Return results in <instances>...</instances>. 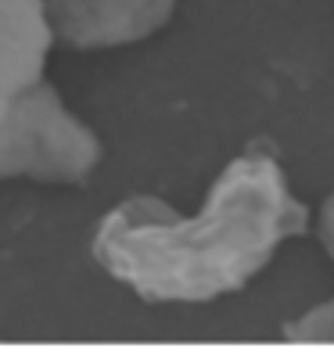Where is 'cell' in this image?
<instances>
[{
  "instance_id": "obj_1",
  "label": "cell",
  "mask_w": 334,
  "mask_h": 352,
  "mask_svg": "<svg viewBox=\"0 0 334 352\" xmlns=\"http://www.w3.org/2000/svg\"><path fill=\"white\" fill-rule=\"evenodd\" d=\"M309 223L277 158L245 151L216 176L198 216L151 195L119 201L93 230L90 255L137 298L198 306L248 287Z\"/></svg>"
},
{
  "instance_id": "obj_7",
  "label": "cell",
  "mask_w": 334,
  "mask_h": 352,
  "mask_svg": "<svg viewBox=\"0 0 334 352\" xmlns=\"http://www.w3.org/2000/svg\"><path fill=\"white\" fill-rule=\"evenodd\" d=\"M4 108H8V104H4V101H0V119H4Z\"/></svg>"
},
{
  "instance_id": "obj_3",
  "label": "cell",
  "mask_w": 334,
  "mask_h": 352,
  "mask_svg": "<svg viewBox=\"0 0 334 352\" xmlns=\"http://www.w3.org/2000/svg\"><path fill=\"white\" fill-rule=\"evenodd\" d=\"M54 43L72 51H108L148 40L162 29L177 0H43Z\"/></svg>"
},
{
  "instance_id": "obj_4",
  "label": "cell",
  "mask_w": 334,
  "mask_h": 352,
  "mask_svg": "<svg viewBox=\"0 0 334 352\" xmlns=\"http://www.w3.org/2000/svg\"><path fill=\"white\" fill-rule=\"evenodd\" d=\"M54 29L43 0H0V101H14L43 79Z\"/></svg>"
},
{
  "instance_id": "obj_6",
  "label": "cell",
  "mask_w": 334,
  "mask_h": 352,
  "mask_svg": "<svg viewBox=\"0 0 334 352\" xmlns=\"http://www.w3.org/2000/svg\"><path fill=\"white\" fill-rule=\"evenodd\" d=\"M316 234H320V241L331 255V263H334V195L324 201V209H320V223H316Z\"/></svg>"
},
{
  "instance_id": "obj_2",
  "label": "cell",
  "mask_w": 334,
  "mask_h": 352,
  "mask_svg": "<svg viewBox=\"0 0 334 352\" xmlns=\"http://www.w3.org/2000/svg\"><path fill=\"white\" fill-rule=\"evenodd\" d=\"M98 162V133L72 116L47 79L8 101L0 119V180L29 176L40 184H83Z\"/></svg>"
},
{
  "instance_id": "obj_5",
  "label": "cell",
  "mask_w": 334,
  "mask_h": 352,
  "mask_svg": "<svg viewBox=\"0 0 334 352\" xmlns=\"http://www.w3.org/2000/svg\"><path fill=\"white\" fill-rule=\"evenodd\" d=\"M284 334L291 342H334V298L291 320V327H284Z\"/></svg>"
}]
</instances>
